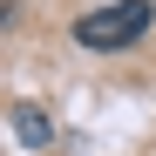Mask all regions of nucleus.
I'll use <instances>...</instances> for the list:
<instances>
[{
    "label": "nucleus",
    "mask_w": 156,
    "mask_h": 156,
    "mask_svg": "<svg viewBox=\"0 0 156 156\" xmlns=\"http://www.w3.org/2000/svg\"><path fill=\"white\" fill-rule=\"evenodd\" d=\"M149 20H156L149 0H115V7H95V14L75 20V41L82 48H129V41L149 34Z\"/></svg>",
    "instance_id": "obj_1"
},
{
    "label": "nucleus",
    "mask_w": 156,
    "mask_h": 156,
    "mask_svg": "<svg viewBox=\"0 0 156 156\" xmlns=\"http://www.w3.org/2000/svg\"><path fill=\"white\" fill-rule=\"evenodd\" d=\"M14 136L34 143V149H48V143H55V115H48L41 102H14Z\"/></svg>",
    "instance_id": "obj_2"
}]
</instances>
